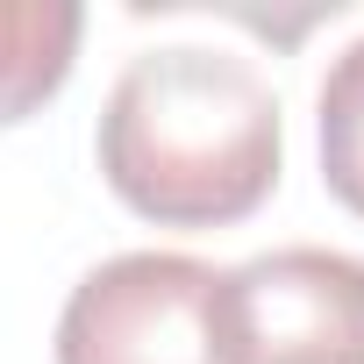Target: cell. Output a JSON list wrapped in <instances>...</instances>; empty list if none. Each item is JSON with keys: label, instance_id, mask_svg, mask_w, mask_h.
<instances>
[{"label": "cell", "instance_id": "1", "mask_svg": "<svg viewBox=\"0 0 364 364\" xmlns=\"http://www.w3.org/2000/svg\"><path fill=\"white\" fill-rule=\"evenodd\" d=\"M279 93L236 50H143L100 107V178L157 229H222L257 215L279 186Z\"/></svg>", "mask_w": 364, "mask_h": 364}, {"label": "cell", "instance_id": "2", "mask_svg": "<svg viewBox=\"0 0 364 364\" xmlns=\"http://www.w3.org/2000/svg\"><path fill=\"white\" fill-rule=\"evenodd\" d=\"M222 272L186 250H122L58 314V364H229L215 321Z\"/></svg>", "mask_w": 364, "mask_h": 364}, {"label": "cell", "instance_id": "3", "mask_svg": "<svg viewBox=\"0 0 364 364\" xmlns=\"http://www.w3.org/2000/svg\"><path fill=\"white\" fill-rule=\"evenodd\" d=\"M229 364H364V257L286 243L215 286Z\"/></svg>", "mask_w": 364, "mask_h": 364}, {"label": "cell", "instance_id": "4", "mask_svg": "<svg viewBox=\"0 0 364 364\" xmlns=\"http://www.w3.org/2000/svg\"><path fill=\"white\" fill-rule=\"evenodd\" d=\"M86 15L72 0H0V129L29 122L79 58Z\"/></svg>", "mask_w": 364, "mask_h": 364}, {"label": "cell", "instance_id": "5", "mask_svg": "<svg viewBox=\"0 0 364 364\" xmlns=\"http://www.w3.org/2000/svg\"><path fill=\"white\" fill-rule=\"evenodd\" d=\"M321 178L350 215H364V36L343 43L321 79Z\"/></svg>", "mask_w": 364, "mask_h": 364}]
</instances>
